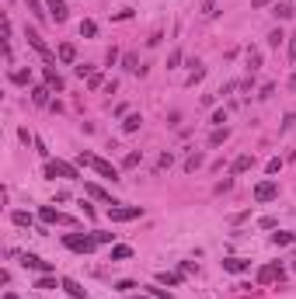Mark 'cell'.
Returning <instances> with one entry per match:
<instances>
[{
  "instance_id": "obj_29",
  "label": "cell",
  "mask_w": 296,
  "mask_h": 299,
  "mask_svg": "<svg viewBox=\"0 0 296 299\" xmlns=\"http://www.w3.org/2000/svg\"><path fill=\"white\" fill-rule=\"evenodd\" d=\"M202 153H188V157H185V171H188V174H192V171H195V167H202Z\"/></svg>"
},
{
  "instance_id": "obj_36",
  "label": "cell",
  "mask_w": 296,
  "mask_h": 299,
  "mask_svg": "<svg viewBox=\"0 0 296 299\" xmlns=\"http://www.w3.org/2000/svg\"><path fill=\"white\" fill-rule=\"evenodd\" d=\"M175 164V153H160V160H157V171H167Z\"/></svg>"
},
{
  "instance_id": "obj_3",
  "label": "cell",
  "mask_w": 296,
  "mask_h": 299,
  "mask_svg": "<svg viewBox=\"0 0 296 299\" xmlns=\"http://www.w3.org/2000/svg\"><path fill=\"white\" fill-rule=\"evenodd\" d=\"M45 178H66V181H77L80 171L66 160H45Z\"/></svg>"
},
{
  "instance_id": "obj_4",
  "label": "cell",
  "mask_w": 296,
  "mask_h": 299,
  "mask_svg": "<svg viewBox=\"0 0 296 299\" xmlns=\"http://www.w3.org/2000/svg\"><path fill=\"white\" fill-rule=\"evenodd\" d=\"M39 220L42 223H49V226H73V216H66V212H56V209H53V205H42L39 209Z\"/></svg>"
},
{
  "instance_id": "obj_11",
  "label": "cell",
  "mask_w": 296,
  "mask_h": 299,
  "mask_svg": "<svg viewBox=\"0 0 296 299\" xmlns=\"http://www.w3.org/2000/svg\"><path fill=\"white\" fill-rule=\"evenodd\" d=\"M255 167V153H240V157L230 164V178H237V174H248Z\"/></svg>"
},
{
  "instance_id": "obj_7",
  "label": "cell",
  "mask_w": 296,
  "mask_h": 299,
  "mask_svg": "<svg viewBox=\"0 0 296 299\" xmlns=\"http://www.w3.org/2000/svg\"><path fill=\"white\" fill-rule=\"evenodd\" d=\"M143 216V209L139 205H115V209H108V220L112 223H133Z\"/></svg>"
},
{
  "instance_id": "obj_28",
  "label": "cell",
  "mask_w": 296,
  "mask_h": 299,
  "mask_svg": "<svg viewBox=\"0 0 296 299\" xmlns=\"http://www.w3.org/2000/svg\"><path fill=\"white\" fill-rule=\"evenodd\" d=\"M11 223H14V226H35L32 212H11Z\"/></svg>"
},
{
  "instance_id": "obj_9",
  "label": "cell",
  "mask_w": 296,
  "mask_h": 299,
  "mask_svg": "<svg viewBox=\"0 0 296 299\" xmlns=\"http://www.w3.org/2000/svg\"><path fill=\"white\" fill-rule=\"evenodd\" d=\"M45 11H49V21H56V24H66V21H70L66 0H45Z\"/></svg>"
},
{
  "instance_id": "obj_42",
  "label": "cell",
  "mask_w": 296,
  "mask_h": 299,
  "mask_svg": "<svg viewBox=\"0 0 296 299\" xmlns=\"http://www.w3.org/2000/svg\"><path fill=\"white\" fill-rule=\"evenodd\" d=\"M77 77L84 80V77H94V66H87V63H80L77 66Z\"/></svg>"
},
{
  "instance_id": "obj_45",
  "label": "cell",
  "mask_w": 296,
  "mask_h": 299,
  "mask_svg": "<svg viewBox=\"0 0 296 299\" xmlns=\"http://www.w3.org/2000/svg\"><path fill=\"white\" fill-rule=\"evenodd\" d=\"M202 14H206V18H213V14H216V4H213V0H206V4H202Z\"/></svg>"
},
{
  "instance_id": "obj_26",
  "label": "cell",
  "mask_w": 296,
  "mask_h": 299,
  "mask_svg": "<svg viewBox=\"0 0 296 299\" xmlns=\"http://www.w3.org/2000/svg\"><path fill=\"white\" fill-rule=\"evenodd\" d=\"M94 35H98V24H94L91 18L80 21V39H94Z\"/></svg>"
},
{
  "instance_id": "obj_44",
  "label": "cell",
  "mask_w": 296,
  "mask_h": 299,
  "mask_svg": "<svg viewBox=\"0 0 296 299\" xmlns=\"http://www.w3.org/2000/svg\"><path fill=\"white\" fill-rule=\"evenodd\" d=\"M234 188V178H227V181H219L216 184V195H223V192H230Z\"/></svg>"
},
{
  "instance_id": "obj_15",
  "label": "cell",
  "mask_w": 296,
  "mask_h": 299,
  "mask_svg": "<svg viewBox=\"0 0 296 299\" xmlns=\"http://www.w3.org/2000/svg\"><path fill=\"white\" fill-rule=\"evenodd\" d=\"M42 73H45V87H53V91H63V87H66V84H63V77H59L56 73V66H45V70H42Z\"/></svg>"
},
{
  "instance_id": "obj_32",
  "label": "cell",
  "mask_w": 296,
  "mask_h": 299,
  "mask_svg": "<svg viewBox=\"0 0 296 299\" xmlns=\"http://www.w3.org/2000/svg\"><path fill=\"white\" fill-rule=\"evenodd\" d=\"M146 289V296H154V299H171V292H164L160 285H143Z\"/></svg>"
},
{
  "instance_id": "obj_51",
  "label": "cell",
  "mask_w": 296,
  "mask_h": 299,
  "mask_svg": "<svg viewBox=\"0 0 296 299\" xmlns=\"http://www.w3.org/2000/svg\"><path fill=\"white\" fill-rule=\"evenodd\" d=\"M136 299H154V296H136Z\"/></svg>"
},
{
  "instance_id": "obj_10",
  "label": "cell",
  "mask_w": 296,
  "mask_h": 299,
  "mask_svg": "<svg viewBox=\"0 0 296 299\" xmlns=\"http://www.w3.org/2000/svg\"><path fill=\"white\" fill-rule=\"evenodd\" d=\"M84 192H87V195H91V199H98V202H105V205H108V209H115V205H122V202H115V199H112V192H105V188H101V184H94V181H87V184H84Z\"/></svg>"
},
{
  "instance_id": "obj_34",
  "label": "cell",
  "mask_w": 296,
  "mask_h": 299,
  "mask_svg": "<svg viewBox=\"0 0 296 299\" xmlns=\"http://www.w3.org/2000/svg\"><path fill=\"white\" fill-rule=\"evenodd\" d=\"M139 160H143V153H136V150H133V153H126V160H122V167L129 171V167H136Z\"/></svg>"
},
{
  "instance_id": "obj_40",
  "label": "cell",
  "mask_w": 296,
  "mask_h": 299,
  "mask_svg": "<svg viewBox=\"0 0 296 299\" xmlns=\"http://www.w3.org/2000/svg\"><path fill=\"white\" fill-rule=\"evenodd\" d=\"M185 60V56H181V49H175V52H171V56H167V70H175L178 63Z\"/></svg>"
},
{
  "instance_id": "obj_39",
  "label": "cell",
  "mask_w": 296,
  "mask_h": 299,
  "mask_svg": "<svg viewBox=\"0 0 296 299\" xmlns=\"http://www.w3.org/2000/svg\"><path fill=\"white\" fill-rule=\"evenodd\" d=\"M94 240H98V243H115V233H105V230H94Z\"/></svg>"
},
{
  "instance_id": "obj_21",
  "label": "cell",
  "mask_w": 296,
  "mask_h": 299,
  "mask_svg": "<svg viewBox=\"0 0 296 299\" xmlns=\"http://www.w3.org/2000/svg\"><path fill=\"white\" fill-rule=\"evenodd\" d=\"M181 279H185V275H178V271H160V275H157L160 285H171V289H178V285H181Z\"/></svg>"
},
{
  "instance_id": "obj_5",
  "label": "cell",
  "mask_w": 296,
  "mask_h": 299,
  "mask_svg": "<svg viewBox=\"0 0 296 299\" xmlns=\"http://www.w3.org/2000/svg\"><path fill=\"white\" fill-rule=\"evenodd\" d=\"M24 39H28V45H32V49H35V52H39L42 60H56V52H53V49H49V45H45V39H42L39 32H35V28H24Z\"/></svg>"
},
{
  "instance_id": "obj_2",
  "label": "cell",
  "mask_w": 296,
  "mask_h": 299,
  "mask_svg": "<svg viewBox=\"0 0 296 299\" xmlns=\"http://www.w3.org/2000/svg\"><path fill=\"white\" fill-rule=\"evenodd\" d=\"M63 243H66L70 251H77V254H91V251L98 247L94 233H66V237H63Z\"/></svg>"
},
{
  "instance_id": "obj_41",
  "label": "cell",
  "mask_w": 296,
  "mask_h": 299,
  "mask_svg": "<svg viewBox=\"0 0 296 299\" xmlns=\"http://www.w3.org/2000/svg\"><path fill=\"white\" fill-rule=\"evenodd\" d=\"M213 125H216V129H223V122H227V112H223V108H219V112H213Z\"/></svg>"
},
{
  "instance_id": "obj_24",
  "label": "cell",
  "mask_w": 296,
  "mask_h": 299,
  "mask_svg": "<svg viewBox=\"0 0 296 299\" xmlns=\"http://www.w3.org/2000/svg\"><path fill=\"white\" fill-rule=\"evenodd\" d=\"M129 258H133V247H126V243L112 247V261H129Z\"/></svg>"
},
{
  "instance_id": "obj_1",
  "label": "cell",
  "mask_w": 296,
  "mask_h": 299,
  "mask_svg": "<svg viewBox=\"0 0 296 299\" xmlns=\"http://www.w3.org/2000/svg\"><path fill=\"white\" fill-rule=\"evenodd\" d=\"M77 164H80V167H91L98 178L112 181V184H118V181H122V178H118V167H115V164H108L105 157H94V153H80Z\"/></svg>"
},
{
  "instance_id": "obj_22",
  "label": "cell",
  "mask_w": 296,
  "mask_h": 299,
  "mask_svg": "<svg viewBox=\"0 0 296 299\" xmlns=\"http://www.w3.org/2000/svg\"><path fill=\"white\" fill-rule=\"evenodd\" d=\"M139 125H143V115L133 112V115H126V119H122V132H136Z\"/></svg>"
},
{
  "instance_id": "obj_23",
  "label": "cell",
  "mask_w": 296,
  "mask_h": 299,
  "mask_svg": "<svg viewBox=\"0 0 296 299\" xmlns=\"http://www.w3.org/2000/svg\"><path fill=\"white\" fill-rule=\"evenodd\" d=\"M272 14H276L279 21H289L296 11H293V4H276V7H272Z\"/></svg>"
},
{
  "instance_id": "obj_19",
  "label": "cell",
  "mask_w": 296,
  "mask_h": 299,
  "mask_svg": "<svg viewBox=\"0 0 296 299\" xmlns=\"http://www.w3.org/2000/svg\"><path fill=\"white\" fill-rule=\"evenodd\" d=\"M49 94H53V87H35V91H32V101H35L39 108H45V104H53Z\"/></svg>"
},
{
  "instance_id": "obj_17",
  "label": "cell",
  "mask_w": 296,
  "mask_h": 299,
  "mask_svg": "<svg viewBox=\"0 0 296 299\" xmlns=\"http://www.w3.org/2000/svg\"><path fill=\"white\" fill-rule=\"evenodd\" d=\"M258 282H261V285H272V282H279L276 264H265V268H258Z\"/></svg>"
},
{
  "instance_id": "obj_20",
  "label": "cell",
  "mask_w": 296,
  "mask_h": 299,
  "mask_svg": "<svg viewBox=\"0 0 296 299\" xmlns=\"http://www.w3.org/2000/svg\"><path fill=\"white\" fill-rule=\"evenodd\" d=\"M289 243H296V233H286V230L272 233V247H289Z\"/></svg>"
},
{
  "instance_id": "obj_14",
  "label": "cell",
  "mask_w": 296,
  "mask_h": 299,
  "mask_svg": "<svg viewBox=\"0 0 296 299\" xmlns=\"http://www.w3.org/2000/svg\"><path fill=\"white\" fill-rule=\"evenodd\" d=\"M56 60H59V63H73V60H77V45H73V42H63V45H56Z\"/></svg>"
},
{
  "instance_id": "obj_43",
  "label": "cell",
  "mask_w": 296,
  "mask_h": 299,
  "mask_svg": "<svg viewBox=\"0 0 296 299\" xmlns=\"http://www.w3.org/2000/svg\"><path fill=\"white\" fill-rule=\"evenodd\" d=\"M279 167H282V160H279V157H272L268 164H265V171H268V174H279Z\"/></svg>"
},
{
  "instance_id": "obj_46",
  "label": "cell",
  "mask_w": 296,
  "mask_h": 299,
  "mask_svg": "<svg viewBox=\"0 0 296 299\" xmlns=\"http://www.w3.org/2000/svg\"><path fill=\"white\" fill-rule=\"evenodd\" d=\"M293 122H296V115H293V112H289V115L282 119V132H289V129H293Z\"/></svg>"
},
{
  "instance_id": "obj_35",
  "label": "cell",
  "mask_w": 296,
  "mask_h": 299,
  "mask_svg": "<svg viewBox=\"0 0 296 299\" xmlns=\"http://www.w3.org/2000/svg\"><path fill=\"white\" fill-rule=\"evenodd\" d=\"M11 80H14V84H32V73H28V70H14Z\"/></svg>"
},
{
  "instance_id": "obj_31",
  "label": "cell",
  "mask_w": 296,
  "mask_h": 299,
  "mask_svg": "<svg viewBox=\"0 0 296 299\" xmlns=\"http://www.w3.org/2000/svg\"><path fill=\"white\" fill-rule=\"evenodd\" d=\"M35 289H56V275H39L35 279Z\"/></svg>"
},
{
  "instance_id": "obj_49",
  "label": "cell",
  "mask_w": 296,
  "mask_h": 299,
  "mask_svg": "<svg viewBox=\"0 0 296 299\" xmlns=\"http://www.w3.org/2000/svg\"><path fill=\"white\" fill-rule=\"evenodd\" d=\"M268 4H272V0H251V7H255V11H261V7H268Z\"/></svg>"
},
{
  "instance_id": "obj_33",
  "label": "cell",
  "mask_w": 296,
  "mask_h": 299,
  "mask_svg": "<svg viewBox=\"0 0 296 299\" xmlns=\"http://www.w3.org/2000/svg\"><path fill=\"white\" fill-rule=\"evenodd\" d=\"M115 289L118 292H133V289H143V285H136L133 279H122V282H115Z\"/></svg>"
},
{
  "instance_id": "obj_47",
  "label": "cell",
  "mask_w": 296,
  "mask_h": 299,
  "mask_svg": "<svg viewBox=\"0 0 296 299\" xmlns=\"http://www.w3.org/2000/svg\"><path fill=\"white\" fill-rule=\"evenodd\" d=\"M244 220H251V209H244V212H237V216H230V223H244Z\"/></svg>"
},
{
  "instance_id": "obj_52",
  "label": "cell",
  "mask_w": 296,
  "mask_h": 299,
  "mask_svg": "<svg viewBox=\"0 0 296 299\" xmlns=\"http://www.w3.org/2000/svg\"><path fill=\"white\" fill-rule=\"evenodd\" d=\"M293 271H296V258H293Z\"/></svg>"
},
{
  "instance_id": "obj_16",
  "label": "cell",
  "mask_w": 296,
  "mask_h": 299,
  "mask_svg": "<svg viewBox=\"0 0 296 299\" xmlns=\"http://www.w3.org/2000/svg\"><path fill=\"white\" fill-rule=\"evenodd\" d=\"M122 66H126L129 73H139V77L146 73V66H139V56H136V52H126V56H122Z\"/></svg>"
},
{
  "instance_id": "obj_12",
  "label": "cell",
  "mask_w": 296,
  "mask_h": 299,
  "mask_svg": "<svg viewBox=\"0 0 296 299\" xmlns=\"http://www.w3.org/2000/svg\"><path fill=\"white\" fill-rule=\"evenodd\" d=\"M223 271H230V275H244V271H251V261H248V258H223Z\"/></svg>"
},
{
  "instance_id": "obj_25",
  "label": "cell",
  "mask_w": 296,
  "mask_h": 299,
  "mask_svg": "<svg viewBox=\"0 0 296 299\" xmlns=\"http://www.w3.org/2000/svg\"><path fill=\"white\" fill-rule=\"evenodd\" d=\"M286 39H289V35H286L282 28H272V32H268V49H279Z\"/></svg>"
},
{
  "instance_id": "obj_18",
  "label": "cell",
  "mask_w": 296,
  "mask_h": 299,
  "mask_svg": "<svg viewBox=\"0 0 296 299\" xmlns=\"http://www.w3.org/2000/svg\"><path fill=\"white\" fill-rule=\"evenodd\" d=\"M258 70H261V49L251 45L248 49V73H258Z\"/></svg>"
},
{
  "instance_id": "obj_27",
  "label": "cell",
  "mask_w": 296,
  "mask_h": 299,
  "mask_svg": "<svg viewBox=\"0 0 296 299\" xmlns=\"http://www.w3.org/2000/svg\"><path fill=\"white\" fill-rule=\"evenodd\" d=\"M230 140V129L223 125V129H213V136H209V146H219V143H227Z\"/></svg>"
},
{
  "instance_id": "obj_37",
  "label": "cell",
  "mask_w": 296,
  "mask_h": 299,
  "mask_svg": "<svg viewBox=\"0 0 296 299\" xmlns=\"http://www.w3.org/2000/svg\"><path fill=\"white\" fill-rule=\"evenodd\" d=\"M118 60H122V52H118L115 45H112V49H108V52H105V63H108V66H115Z\"/></svg>"
},
{
  "instance_id": "obj_8",
  "label": "cell",
  "mask_w": 296,
  "mask_h": 299,
  "mask_svg": "<svg viewBox=\"0 0 296 299\" xmlns=\"http://www.w3.org/2000/svg\"><path fill=\"white\" fill-rule=\"evenodd\" d=\"M21 264H24L28 271H39V275H53V271H56L49 261H42L39 254H32V251H24V254H21Z\"/></svg>"
},
{
  "instance_id": "obj_13",
  "label": "cell",
  "mask_w": 296,
  "mask_h": 299,
  "mask_svg": "<svg viewBox=\"0 0 296 299\" xmlns=\"http://www.w3.org/2000/svg\"><path fill=\"white\" fill-rule=\"evenodd\" d=\"M59 285H63V292L70 299H87V289H80L77 279H59Z\"/></svg>"
},
{
  "instance_id": "obj_6",
  "label": "cell",
  "mask_w": 296,
  "mask_h": 299,
  "mask_svg": "<svg viewBox=\"0 0 296 299\" xmlns=\"http://www.w3.org/2000/svg\"><path fill=\"white\" fill-rule=\"evenodd\" d=\"M251 195H255L258 205H265V202H276V199H279V184H276V181H258Z\"/></svg>"
},
{
  "instance_id": "obj_50",
  "label": "cell",
  "mask_w": 296,
  "mask_h": 299,
  "mask_svg": "<svg viewBox=\"0 0 296 299\" xmlns=\"http://www.w3.org/2000/svg\"><path fill=\"white\" fill-rule=\"evenodd\" d=\"M4 299H18V296H14V292H4Z\"/></svg>"
},
{
  "instance_id": "obj_48",
  "label": "cell",
  "mask_w": 296,
  "mask_h": 299,
  "mask_svg": "<svg viewBox=\"0 0 296 299\" xmlns=\"http://www.w3.org/2000/svg\"><path fill=\"white\" fill-rule=\"evenodd\" d=\"M289 60L296 63V32H293V35H289Z\"/></svg>"
},
{
  "instance_id": "obj_30",
  "label": "cell",
  "mask_w": 296,
  "mask_h": 299,
  "mask_svg": "<svg viewBox=\"0 0 296 299\" xmlns=\"http://www.w3.org/2000/svg\"><path fill=\"white\" fill-rule=\"evenodd\" d=\"M202 77H206V66H202V63H199L195 70H192V77L185 80V87H195V84H199V80H202Z\"/></svg>"
},
{
  "instance_id": "obj_38",
  "label": "cell",
  "mask_w": 296,
  "mask_h": 299,
  "mask_svg": "<svg viewBox=\"0 0 296 299\" xmlns=\"http://www.w3.org/2000/svg\"><path fill=\"white\" fill-rule=\"evenodd\" d=\"M87 87H91V91H101V87H105V77H101V73L87 77Z\"/></svg>"
}]
</instances>
